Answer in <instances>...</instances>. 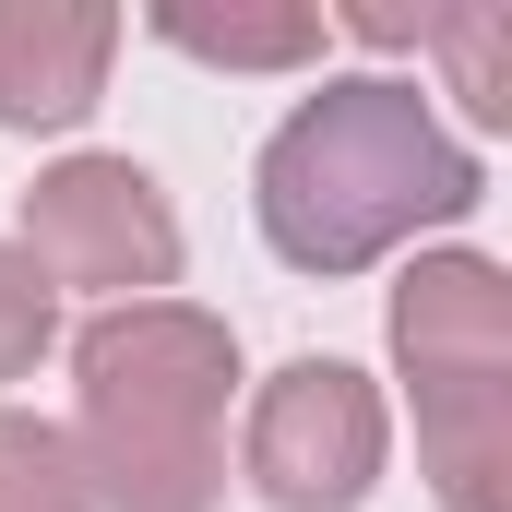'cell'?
I'll return each mask as SVG.
<instances>
[{
  "mask_svg": "<svg viewBox=\"0 0 512 512\" xmlns=\"http://www.w3.org/2000/svg\"><path fill=\"white\" fill-rule=\"evenodd\" d=\"M36 239L60 262H167V215L143 203V179L131 167H72V179H48L36 191Z\"/></svg>",
  "mask_w": 512,
  "mask_h": 512,
  "instance_id": "obj_1",
  "label": "cell"
},
{
  "mask_svg": "<svg viewBox=\"0 0 512 512\" xmlns=\"http://www.w3.org/2000/svg\"><path fill=\"white\" fill-rule=\"evenodd\" d=\"M96 60H108V24L96 12H72V24L0 12V120H72L96 96Z\"/></svg>",
  "mask_w": 512,
  "mask_h": 512,
  "instance_id": "obj_2",
  "label": "cell"
},
{
  "mask_svg": "<svg viewBox=\"0 0 512 512\" xmlns=\"http://www.w3.org/2000/svg\"><path fill=\"white\" fill-rule=\"evenodd\" d=\"M36 334H48V286L0 251V370H12V358H36Z\"/></svg>",
  "mask_w": 512,
  "mask_h": 512,
  "instance_id": "obj_3",
  "label": "cell"
}]
</instances>
